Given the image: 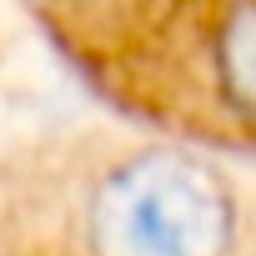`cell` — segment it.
Listing matches in <instances>:
<instances>
[{
  "label": "cell",
  "mask_w": 256,
  "mask_h": 256,
  "mask_svg": "<svg viewBox=\"0 0 256 256\" xmlns=\"http://www.w3.org/2000/svg\"><path fill=\"white\" fill-rule=\"evenodd\" d=\"M0 256H256V181L110 116L26 136L0 151Z\"/></svg>",
  "instance_id": "cell-1"
},
{
  "label": "cell",
  "mask_w": 256,
  "mask_h": 256,
  "mask_svg": "<svg viewBox=\"0 0 256 256\" xmlns=\"http://www.w3.org/2000/svg\"><path fill=\"white\" fill-rule=\"evenodd\" d=\"M20 10L106 116L256 156V0H20Z\"/></svg>",
  "instance_id": "cell-2"
}]
</instances>
